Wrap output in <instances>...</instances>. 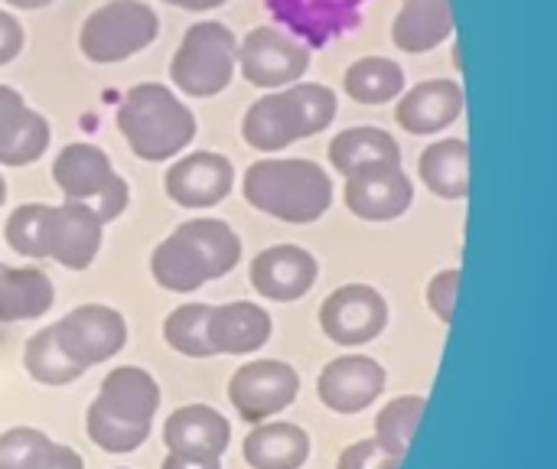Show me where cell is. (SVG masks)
<instances>
[{"mask_svg":"<svg viewBox=\"0 0 557 469\" xmlns=\"http://www.w3.org/2000/svg\"><path fill=\"white\" fill-rule=\"evenodd\" d=\"M300 392V375L281 359H255L242 366L228 382V402L242 421L261 424L284 415Z\"/></svg>","mask_w":557,"mask_h":469,"instance_id":"cell-7","label":"cell"},{"mask_svg":"<svg viewBox=\"0 0 557 469\" xmlns=\"http://www.w3.org/2000/svg\"><path fill=\"white\" fill-rule=\"evenodd\" d=\"M52 127L46 114L33 111L26 98L0 85V166H26L36 163L49 147Z\"/></svg>","mask_w":557,"mask_h":469,"instance_id":"cell-17","label":"cell"},{"mask_svg":"<svg viewBox=\"0 0 557 469\" xmlns=\"http://www.w3.org/2000/svg\"><path fill=\"white\" fill-rule=\"evenodd\" d=\"M424 415H428V398L424 395H401V398L388 402L379 411V418H375V437L372 441L382 451H388L392 457H401L405 460V454H408V447H411V441H414Z\"/></svg>","mask_w":557,"mask_h":469,"instance_id":"cell-31","label":"cell"},{"mask_svg":"<svg viewBox=\"0 0 557 469\" xmlns=\"http://www.w3.org/2000/svg\"><path fill=\"white\" fill-rule=\"evenodd\" d=\"M388 326V300L369 284L336 287L320 307V330L346 349L379 340Z\"/></svg>","mask_w":557,"mask_h":469,"instance_id":"cell-9","label":"cell"},{"mask_svg":"<svg viewBox=\"0 0 557 469\" xmlns=\"http://www.w3.org/2000/svg\"><path fill=\"white\" fill-rule=\"evenodd\" d=\"M235 65L255 88L277 91L307 75L310 46L284 26H255L245 39H238Z\"/></svg>","mask_w":557,"mask_h":469,"instance_id":"cell-6","label":"cell"},{"mask_svg":"<svg viewBox=\"0 0 557 469\" xmlns=\"http://www.w3.org/2000/svg\"><path fill=\"white\" fill-rule=\"evenodd\" d=\"M163 444H166L170 454L222 460V454L232 444V424H228V418H222L209 405H186V408H176L166 418Z\"/></svg>","mask_w":557,"mask_h":469,"instance_id":"cell-20","label":"cell"},{"mask_svg":"<svg viewBox=\"0 0 557 469\" xmlns=\"http://www.w3.org/2000/svg\"><path fill=\"white\" fill-rule=\"evenodd\" d=\"M206 333L215 356H251L271 340L274 320L264 307L251 300H232L212 307Z\"/></svg>","mask_w":557,"mask_h":469,"instance_id":"cell-18","label":"cell"},{"mask_svg":"<svg viewBox=\"0 0 557 469\" xmlns=\"http://www.w3.org/2000/svg\"><path fill=\"white\" fill-rule=\"evenodd\" d=\"M160 33V16L144 0H108L78 26V49L88 62L111 65L147 49Z\"/></svg>","mask_w":557,"mask_h":469,"instance_id":"cell-5","label":"cell"},{"mask_svg":"<svg viewBox=\"0 0 557 469\" xmlns=\"http://www.w3.org/2000/svg\"><path fill=\"white\" fill-rule=\"evenodd\" d=\"M23 369H26V375H29L33 382L49 385V388L72 385V382H78V379L88 372V369H82L78 362H72V359L62 353V346H59L52 326H46V330H39L36 336L26 340V346H23Z\"/></svg>","mask_w":557,"mask_h":469,"instance_id":"cell-30","label":"cell"},{"mask_svg":"<svg viewBox=\"0 0 557 469\" xmlns=\"http://www.w3.org/2000/svg\"><path fill=\"white\" fill-rule=\"evenodd\" d=\"M405 69L388 55H362L343 75L346 95L359 104H388L405 91Z\"/></svg>","mask_w":557,"mask_h":469,"instance_id":"cell-29","label":"cell"},{"mask_svg":"<svg viewBox=\"0 0 557 469\" xmlns=\"http://www.w3.org/2000/svg\"><path fill=\"white\" fill-rule=\"evenodd\" d=\"M170 7H180V10H215V7H225L228 0H163Z\"/></svg>","mask_w":557,"mask_h":469,"instance_id":"cell-41","label":"cell"},{"mask_svg":"<svg viewBox=\"0 0 557 469\" xmlns=\"http://www.w3.org/2000/svg\"><path fill=\"white\" fill-rule=\"evenodd\" d=\"M457 294H460V268H444V271H437V274L428 281L424 300H428L431 313H434L441 323H454Z\"/></svg>","mask_w":557,"mask_h":469,"instance_id":"cell-36","label":"cell"},{"mask_svg":"<svg viewBox=\"0 0 557 469\" xmlns=\"http://www.w3.org/2000/svg\"><path fill=\"white\" fill-rule=\"evenodd\" d=\"M0 469H85V460L36 428H10L0 434Z\"/></svg>","mask_w":557,"mask_h":469,"instance_id":"cell-28","label":"cell"},{"mask_svg":"<svg viewBox=\"0 0 557 469\" xmlns=\"http://www.w3.org/2000/svg\"><path fill=\"white\" fill-rule=\"evenodd\" d=\"M414 202V183L401 163H375L346 176V209L366 222H395Z\"/></svg>","mask_w":557,"mask_h":469,"instance_id":"cell-13","label":"cell"},{"mask_svg":"<svg viewBox=\"0 0 557 469\" xmlns=\"http://www.w3.org/2000/svg\"><path fill=\"white\" fill-rule=\"evenodd\" d=\"M395 121L401 131L414 137H428L447 131L463 114V88L454 78L421 82L395 98Z\"/></svg>","mask_w":557,"mask_h":469,"instance_id":"cell-16","label":"cell"},{"mask_svg":"<svg viewBox=\"0 0 557 469\" xmlns=\"http://www.w3.org/2000/svg\"><path fill=\"white\" fill-rule=\"evenodd\" d=\"M160 469H222V460H215V457H189V454H166Z\"/></svg>","mask_w":557,"mask_h":469,"instance_id":"cell-40","label":"cell"},{"mask_svg":"<svg viewBox=\"0 0 557 469\" xmlns=\"http://www.w3.org/2000/svg\"><path fill=\"white\" fill-rule=\"evenodd\" d=\"M242 261V238L222 219H189L150 255L153 281L170 294H193L232 274Z\"/></svg>","mask_w":557,"mask_h":469,"instance_id":"cell-1","label":"cell"},{"mask_svg":"<svg viewBox=\"0 0 557 469\" xmlns=\"http://www.w3.org/2000/svg\"><path fill=\"white\" fill-rule=\"evenodd\" d=\"M264 7L307 46H326L359 26L366 0H264Z\"/></svg>","mask_w":557,"mask_h":469,"instance_id":"cell-14","label":"cell"},{"mask_svg":"<svg viewBox=\"0 0 557 469\" xmlns=\"http://www.w3.org/2000/svg\"><path fill=\"white\" fill-rule=\"evenodd\" d=\"M10 7H16V10H42V7H49L52 0H7Z\"/></svg>","mask_w":557,"mask_h":469,"instance_id":"cell-42","label":"cell"},{"mask_svg":"<svg viewBox=\"0 0 557 469\" xmlns=\"http://www.w3.org/2000/svg\"><path fill=\"white\" fill-rule=\"evenodd\" d=\"M421 183L441 199H467L470 196V147L460 137H447L431 144L418 157Z\"/></svg>","mask_w":557,"mask_h":469,"instance_id":"cell-26","label":"cell"},{"mask_svg":"<svg viewBox=\"0 0 557 469\" xmlns=\"http://www.w3.org/2000/svg\"><path fill=\"white\" fill-rule=\"evenodd\" d=\"M330 163L336 173L352 176L375 163H401V147L388 131L359 124V127L339 131L330 140Z\"/></svg>","mask_w":557,"mask_h":469,"instance_id":"cell-27","label":"cell"},{"mask_svg":"<svg viewBox=\"0 0 557 469\" xmlns=\"http://www.w3.org/2000/svg\"><path fill=\"white\" fill-rule=\"evenodd\" d=\"M454 36L450 0H405L392 23V42L401 52L421 55L444 46Z\"/></svg>","mask_w":557,"mask_h":469,"instance_id":"cell-22","label":"cell"},{"mask_svg":"<svg viewBox=\"0 0 557 469\" xmlns=\"http://www.w3.org/2000/svg\"><path fill=\"white\" fill-rule=\"evenodd\" d=\"M235 52L238 36L232 33V26L202 20L183 33L170 62V78L189 98H212L232 85L238 69Z\"/></svg>","mask_w":557,"mask_h":469,"instance_id":"cell-4","label":"cell"},{"mask_svg":"<svg viewBox=\"0 0 557 469\" xmlns=\"http://www.w3.org/2000/svg\"><path fill=\"white\" fill-rule=\"evenodd\" d=\"M101 235L104 225L88 202L62 199L46 215V258L69 271H88L101 251Z\"/></svg>","mask_w":557,"mask_h":469,"instance_id":"cell-11","label":"cell"},{"mask_svg":"<svg viewBox=\"0 0 557 469\" xmlns=\"http://www.w3.org/2000/svg\"><path fill=\"white\" fill-rule=\"evenodd\" d=\"M294 111H297V121H300V131H304V140L326 131L336 118V95L333 88L326 85H317V82H294L284 88Z\"/></svg>","mask_w":557,"mask_h":469,"instance_id":"cell-35","label":"cell"},{"mask_svg":"<svg viewBox=\"0 0 557 469\" xmlns=\"http://www.w3.org/2000/svg\"><path fill=\"white\" fill-rule=\"evenodd\" d=\"M91 408H98L117 421H127V424H153V418L160 411V385L147 369L121 366L104 375Z\"/></svg>","mask_w":557,"mask_h":469,"instance_id":"cell-19","label":"cell"},{"mask_svg":"<svg viewBox=\"0 0 557 469\" xmlns=\"http://www.w3.org/2000/svg\"><path fill=\"white\" fill-rule=\"evenodd\" d=\"M62 353L82 369L114 359L127 343V320L108 304H82L52 326Z\"/></svg>","mask_w":557,"mask_h":469,"instance_id":"cell-8","label":"cell"},{"mask_svg":"<svg viewBox=\"0 0 557 469\" xmlns=\"http://www.w3.org/2000/svg\"><path fill=\"white\" fill-rule=\"evenodd\" d=\"M111 176H114L111 157H108L98 144H88V140L65 144V147L59 150V157L52 160V183L59 186L62 199L85 202V199H91Z\"/></svg>","mask_w":557,"mask_h":469,"instance_id":"cell-23","label":"cell"},{"mask_svg":"<svg viewBox=\"0 0 557 469\" xmlns=\"http://www.w3.org/2000/svg\"><path fill=\"white\" fill-rule=\"evenodd\" d=\"M385 366L375 362L372 356H339L330 366H323L320 379H317V395L323 402V408H330L333 415H362L369 411L382 392H385Z\"/></svg>","mask_w":557,"mask_h":469,"instance_id":"cell-10","label":"cell"},{"mask_svg":"<svg viewBox=\"0 0 557 469\" xmlns=\"http://www.w3.org/2000/svg\"><path fill=\"white\" fill-rule=\"evenodd\" d=\"M251 287L274 304H294L307 297L320 277L317 258L300 245H271L251 261Z\"/></svg>","mask_w":557,"mask_h":469,"instance_id":"cell-15","label":"cell"},{"mask_svg":"<svg viewBox=\"0 0 557 469\" xmlns=\"http://www.w3.org/2000/svg\"><path fill=\"white\" fill-rule=\"evenodd\" d=\"M251 469H300L310 460V434L290 421H261L242 447Z\"/></svg>","mask_w":557,"mask_h":469,"instance_id":"cell-24","label":"cell"},{"mask_svg":"<svg viewBox=\"0 0 557 469\" xmlns=\"http://www.w3.org/2000/svg\"><path fill=\"white\" fill-rule=\"evenodd\" d=\"M23 42H26L23 23L10 10H0V65L13 62L23 52Z\"/></svg>","mask_w":557,"mask_h":469,"instance_id":"cell-39","label":"cell"},{"mask_svg":"<svg viewBox=\"0 0 557 469\" xmlns=\"http://www.w3.org/2000/svg\"><path fill=\"white\" fill-rule=\"evenodd\" d=\"M3 202H7V183H3V176H0V209H3Z\"/></svg>","mask_w":557,"mask_h":469,"instance_id":"cell-43","label":"cell"},{"mask_svg":"<svg viewBox=\"0 0 557 469\" xmlns=\"http://www.w3.org/2000/svg\"><path fill=\"white\" fill-rule=\"evenodd\" d=\"M209 304H183L163 320V343L186 356V359H212V343H209Z\"/></svg>","mask_w":557,"mask_h":469,"instance_id":"cell-32","label":"cell"},{"mask_svg":"<svg viewBox=\"0 0 557 469\" xmlns=\"http://www.w3.org/2000/svg\"><path fill=\"white\" fill-rule=\"evenodd\" d=\"M88 202V209L101 219V225H108V222H114V219H121L124 215V209L131 206V186H127V180L124 176H111L91 199H85Z\"/></svg>","mask_w":557,"mask_h":469,"instance_id":"cell-37","label":"cell"},{"mask_svg":"<svg viewBox=\"0 0 557 469\" xmlns=\"http://www.w3.org/2000/svg\"><path fill=\"white\" fill-rule=\"evenodd\" d=\"M245 199L287 225H313L333 206V183L330 173L300 157H268L255 160L242 180Z\"/></svg>","mask_w":557,"mask_h":469,"instance_id":"cell-2","label":"cell"},{"mask_svg":"<svg viewBox=\"0 0 557 469\" xmlns=\"http://www.w3.org/2000/svg\"><path fill=\"white\" fill-rule=\"evenodd\" d=\"M401 457H392L375 441H356L339 454L336 469H401Z\"/></svg>","mask_w":557,"mask_h":469,"instance_id":"cell-38","label":"cell"},{"mask_svg":"<svg viewBox=\"0 0 557 469\" xmlns=\"http://www.w3.org/2000/svg\"><path fill=\"white\" fill-rule=\"evenodd\" d=\"M150 428H153V424H127V421H117V418H111V415L91 408V405H88V411H85V434H88V441H91L98 451H104V454L124 457V454L140 451V447L147 444V437H150Z\"/></svg>","mask_w":557,"mask_h":469,"instance_id":"cell-34","label":"cell"},{"mask_svg":"<svg viewBox=\"0 0 557 469\" xmlns=\"http://www.w3.org/2000/svg\"><path fill=\"white\" fill-rule=\"evenodd\" d=\"M55 304V287L39 268L0 264V323H29L49 313Z\"/></svg>","mask_w":557,"mask_h":469,"instance_id":"cell-25","label":"cell"},{"mask_svg":"<svg viewBox=\"0 0 557 469\" xmlns=\"http://www.w3.org/2000/svg\"><path fill=\"white\" fill-rule=\"evenodd\" d=\"M235 186V166L225 153L215 150H193L176 157L166 170L163 189L183 209H212L219 206Z\"/></svg>","mask_w":557,"mask_h":469,"instance_id":"cell-12","label":"cell"},{"mask_svg":"<svg viewBox=\"0 0 557 469\" xmlns=\"http://www.w3.org/2000/svg\"><path fill=\"white\" fill-rule=\"evenodd\" d=\"M117 131L131 153L147 163L180 157L196 137V114L176 91L160 82H144L124 91L117 104Z\"/></svg>","mask_w":557,"mask_h":469,"instance_id":"cell-3","label":"cell"},{"mask_svg":"<svg viewBox=\"0 0 557 469\" xmlns=\"http://www.w3.org/2000/svg\"><path fill=\"white\" fill-rule=\"evenodd\" d=\"M242 137L258 153H277V150H287L290 144L304 140L297 111L284 88L268 91L264 98H258L248 108V114L242 121Z\"/></svg>","mask_w":557,"mask_h":469,"instance_id":"cell-21","label":"cell"},{"mask_svg":"<svg viewBox=\"0 0 557 469\" xmlns=\"http://www.w3.org/2000/svg\"><path fill=\"white\" fill-rule=\"evenodd\" d=\"M46 215H49V202L16 206L3 225V238L10 251L29 261H46Z\"/></svg>","mask_w":557,"mask_h":469,"instance_id":"cell-33","label":"cell"}]
</instances>
